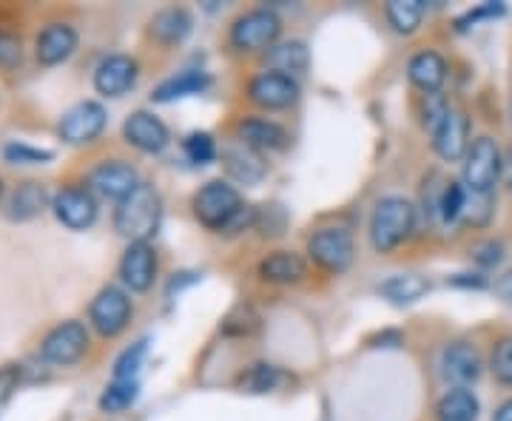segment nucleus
Listing matches in <instances>:
<instances>
[{"instance_id": "21", "label": "nucleus", "mask_w": 512, "mask_h": 421, "mask_svg": "<svg viewBox=\"0 0 512 421\" xmlns=\"http://www.w3.org/2000/svg\"><path fill=\"white\" fill-rule=\"evenodd\" d=\"M77 43H80V35H77L72 23H63V20L49 23V26L40 29V35L35 40L37 63L40 66H60L77 52Z\"/></svg>"}, {"instance_id": "18", "label": "nucleus", "mask_w": 512, "mask_h": 421, "mask_svg": "<svg viewBox=\"0 0 512 421\" xmlns=\"http://www.w3.org/2000/svg\"><path fill=\"white\" fill-rule=\"evenodd\" d=\"M311 274V262L308 257L288 251V248H279L271 251L259 259L256 265V276L265 282V285H276V288H293V285H302Z\"/></svg>"}, {"instance_id": "35", "label": "nucleus", "mask_w": 512, "mask_h": 421, "mask_svg": "<svg viewBox=\"0 0 512 421\" xmlns=\"http://www.w3.org/2000/svg\"><path fill=\"white\" fill-rule=\"evenodd\" d=\"M137 396H140V382H114L111 379V385L100 396V410L109 416H117L137 402Z\"/></svg>"}, {"instance_id": "42", "label": "nucleus", "mask_w": 512, "mask_h": 421, "mask_svg": "<svg viewBox=\"0 0 512 421\" xmlns=\"http://www.w3.org/2000/svg\"><path fill=\"white\" fill-rule=\"evenodd\" d=\"M504 259V245L501 242H495V239H487V242H481L476 245V262L478 265H484V268H493Z\"/></svg>"}, {"instance_id": "22", "label": "nucleus", "mask_w": 512, "mask_h": 421, "mask_svg": "<svg viewBox=\"0 0 512 421\" xmlns=\"http://www.w3.org/2000/svg\"><path fill=\"white\" fill-rule=\"evenodd\" d=\"M191 32H194V15L185 6H165L148 20V37L163 49L183 46Z\"/></svg>"}, {"instance_id": "19", "label": "nucleus", "mask_w": 512, "mask_h": 421, "mask_svg": "<svg viewBox=\"0 0 512 421\" xmlns=\"http://www.w3.org/2000/svg\"><path fill=\"white\" fill-rule=\"evenodd\" d=\"M430 143H433V151L439 154V160H444V163H461L467 157V151H470V143H473L470 140V117H467V111L458 109V106L447 111L444 123L430 137Z\"/></svg>"}, {"instance_id": "6", "label": "nucleus", "mask_w": 512, "mask_h": 421, "mask_svg": "<svg viewBox=\"0 0 512 421\" xmlns=\"http://www.w3.org/2000/svg\"><path fill=\"white\" fill-rule=\"evenodd\" d=\"M305 257L330 276L348 274L356 262V239L342 225H322L305 242Z\"/></svg>"}, {"instance_id": "32", "label": "nucleus", "mask_w": 512, "mask_h": 421, "mask_svg": "<svg viewBox=\"0 0 512 421\" xmlns=\"http://www.w3.org/2000/svg\"><path fill=\"white\" fill-rule=\"evenodd\" d=\"M180 148L191 165H211L220 160V146L211 131H188L180 140Z\"/></svg>"}, {"instance_id": "11", "label": "nucleus", "mask_w": 512, "mask_h": 421, "mask_svg": "<svg viewBox=\"0 0 512 421\" xmlns=\"http://www.w3.org/2000/svg\"><path fill=\"white\" fill-rule=\"evenodd\" d=\"M109 114L106 106L97 100H80L66 111L57 123V134L69 146H92L94 140L106 131Z\"/></svg>"}, {"instance_id": "3", "label": "nucleus", "mask_w": 512, "mask_h": 421, "mask_svg": "<svg viewBox=\"0 0 512 421\" xmlns=\"http://www.w3.org/2000/svg\"><path fill=\"white\" fill-rule=\"evenodd\" d=\"M163 222V194L151 183H140L114 208V231L128 242H151Z\"/></svg>"}, {"instance_id": "28", "label": "nucleus", "mask_w": 512, "mask_h": 421, "mask_svg": "<svg viewBox=\"0 0 512 421\" xmlns=\"http://www.w3.org/2000/svg\"><path fill=\"white\" fill-rule=\"evenodd\" d=\"M427 15V6L421 0H390L384 3V20L387 26L402 37H413L421 29Z\"/></svg>"}, {"instance_id": "46", "label": "nucleus", "mask_w": 512, "mask_h": 421, "mask_svg": "<svg viewBox=\"0 0 512 421\" xmlns=\"http://www.w3.org/2000/svg\"><path fill=\"white\" fill-rule=\"evenodd\" d=\"M507 180H510V185H512V163H507Z\"/></svg>"}, {"instance_id": "26", "label": "nucleus", "mask_w": 512, "mask_h": 421, "mask_svg": "<svg viewBox=\"0 0 512 421\" xmlns=\"http://www.w3.org/2000/svg\"><path fill=\"white\" fill-rule=\"evenodd\" d=\"M478 413L481 402L473 387H450L447 393H441L433 410L436 421H478Z\"/></svg>"}, {"instance_id": "8", "label": "nucleus", "mask_w": 512, "mask_h": 421, "mask_svg": "<svg viewBox=\"0 0 512 421\" xmlns=\"http://www.w3.org/2000/svg\"><path fill=\"white\" fill-rule=\"evenodd\" d=\"M134 319V305H131V296L117 285H106L100 288L97 296L89 305V325H92L103 339H117L123 336Z\"/></svg>"}, {"instance_id": "25", "label": "nucleus", "mask_w": 512, "mask_h": 421, "mask_svg": "<svg viewBox=\"0 0 512 421\" xmlns=\"http://www.w3.org/2000/svg\"><path fill=\"white\" fill-rule=\"evenodd\" d=\"M262 63L268 72L291 74V77H302L311 69V49L305 40H279L274 49H268L262 55Z\"/></svg>"}, {"instance_id": "4", "label": "nucleus", "mask_w": 512, "mask_h": 421, "mask_svg": "<svg viewBox=\"0 0 512 421\" xmlns=\"http://www.w3.org/2000/svg\"><path fill=\"white\" fill-rule=\"evenodd\" d=\"M282 18L271 6L248 9L228 26V49L237 55H265L282 40Z\"/></svg>"}, {"instance_id": "41", "label": "nucleus", "mask_w": 512, "mask_h": 421, "mask_svg": "<svg viewBox=\"0 0 512 421\" xmlns=\"http://www.w3.org/2000/svg\"><path fill=\"white\" fill-rule=\"evenodd\" d=\"M20 57H23L20 37L12 32H0V69H15L20 66Z\"/></svg>"}, {"instance_id": "37", "label": "nucleus", "mask_w": 512, "mask_h": 421, "mask_svg": "<svg viewBox=\"0 0 512 421\" xmlns=\"http://www.w3.org/2000/svg\"><path fill=\"white\" fill-rule=\"evenodd\" d=\"M487 367H490V373H493V379L498 385L512 390V336H501L495 342Z\"/></svg>"}, {"instance_id": "10", "label": "nucleus", "mask_w": 512, "mask_h": 421, "mask_svg": "<svg viewBox=\"0 0 512 421\" xmlns=\"http://www.w3.org/2000/svg\"><path fill=\"white\" fill-rule=\"evenodd\" d=\"M234 140L259 154H282L291 148V131L268 114H242L234 123Z\"/></svg>"}, {"instance_id": "44", "label": "nucleus", "mask_w": 512, "mask_h": 421, "mask_svg": "<svg viewBox=\"0 0 512 421\" xmlns=\"http://www.w3.org/2000/svg\"><path fill=\"white\" fill-rule=\"evenodd\" d=\"M450 282H453V285H458V288H484V285H487V282H484V279H481L478 274H458V276H453Z\"/></svg>"}, {"instance_id": "2", "label": "nucleus", "mask_w": 512, "mask_h": 421, "mask_svg": "<svg viewBox=\"0 0 512 421\" xmlns=\"http://www.w3.org/2000/svg\"><path fill=\"white\" fill-rule=\"evenodd\" d=\"M419 228V205L407 197L390 194L373 205L367 222V239L376 254H393L407 245Z\"/></svg>"}, {"instance_id": "17", "label": "nucleus", "mask_w": 512, "mask_h": 421, "mask_svg": "<svg viewBox=\"0 0 512 421\" xmlns=\"http://www.w3.org/2000/svg\"><path fill=\"white\" fill-rule=\"evenodd\" d=\"M137 185H140V174L126 160H103L100 165H94L89 174V188L94 197L111 202H123Z\"/></svg>"}, {"instance_id": "36", "label": "nucleus", "mask_w": 512, "mask_h": 421, "mask_svg": "<svg viewBox=\"0 0 512 421\" xmlns=\"http://www.w3.org/2000/svg\"><path fill=\"white\" fill-rule=\"evenodd\" d=\"M495 217V194H473L467 191V202H464V214L461 222L473 225V228H487Z\"/></svg>"}, {"instance_id": "38", "label": "nucleus", "mask_w": 512, "mask_h": 421, "mask_svg": "<svg viewBox=\"0 0 512 421\" xmlns=\"http://www.w3.org/2000/svg\"><path fill=\"white\" fill-rule=\"evenodd\" d=\"M453 109L450 103H447V97L444 94H421V103H419V117H421V126L424 131L433 137L436 129H439L441 123H444V117H447V111Z\"/></svg>"}, {"instance_id": "29", "label": "nucleus", "mask_w": 512, "mask_h": 421, "mask_svg": "<svg viewBox=\"0 0 512 421\" xmlns=\"http://www.w3.org/2000/svg\"><path fill=\"white\" fill-rule=\"evenodd\" d=\"M52 205L49 200V191L43 188L40 183H23L18 185V191L12 194V200H9V220H35L37 214H43L46 208Z\"/></svg>"}, {"instance_id": "14", "label": "nucleus", "mask_w": 512, "mask_h": 421, "mask_svg": "<svg viewBox=\"0 0 512 421\" xmlns=\"http://www.w3.org/2000/svg\"><path fill=\"white\" fill-rule=\"evenodd\" d=\"M52 211L60 225H66L69 231H86L97 222V197L92 194L89 185H69L60 188L52 197Z\"/></svg>"}, {"instance_id": "20", "label": "nucleus", "mask_w": 512, "mask_h": 421, "mask_svg": "<svg viewBox=\"0 0 512 421\" xmlns=\"http://www.w3.org/2000/svg\"><path fill=\"white\" fill-rule=\"evenodd\" d=\"M222 168L228 174V183L234 185H259L268 177V163L265 154H259L254 148L242 146L237 140H231L228 146H222L220 151Z\"/></svg>"}, {"instance_id": "15", "label": "nucleus", "mask_w": 512, "mask_h": 421, "mask_svg": "<svg viewBox=\"0 0 512 421\" xmlns=\"http://www.w3.org/2000/svg\"><path fill=\"white\" fill-rule=\"evenodd\" d=\"M137 80H140V63H137V57L123 55V52L103 57L97 63L92 77L94 92L100 94V97H106V100H117V97L128 94L137 86Z\"/></svg>"}, {"instance_id": "39", "label": "nucleus", "mask_w": 512, "mask_h": 421, "mask_svg": "<svg viewBox=\"0 0 512 421\" xmlns=\"http://www.w3.org/2000/svg\"><path fill=\"white\" fill-rule=\"evenodd\" d=\"M3 160L12 165H43L55 160V151L49 148H35L29 143H6L3 146Z\"/></svg>"}, {"instance_id": "7", "label": "nucleus", "mask_w": 512, "mask_h": 421, "mask_svg": "<svg viewBox=\"0 0 512 421\" xmlns=\"http://www.w3.org/2000/svg\"><path fill=\"white\" fill-rule=\"evenodd\" d=\"M245 97L254 109L265 111H291L299 100H302V83L291 77V74L279 72H256L254 77H248L245 83Z\"/></svg>"}, {"instance_id": "48", "label": "nucleus", "mask_w": 512, "mask_h": 421, "mask_svg": "<svg viewBox=\"0 0 512 421\" xmlns=\"http://www.w3.org/2000/svg\"><path fill=\"white\" fill-rule=\"evenodd\" d=\"M510 117H512V106H510Z\"/></svg>"}, {"instance_id": "40", "label": "nucleus", "mask_w": 512, "mask_h": 421, "mask_svg": "<svg viewBox=\"0 0 512 421\" xmlns=\"http://www.w3.org/2000/svg\"><path fill=\"white\" fill-rule=\"evenodd\" d=\"M501 15H507V6H504V3H481V6L470 9V12H464V15L456 20V29L458 32H467V29L478 26V23L501 18Z\"/></svg>"}, {"instance_id": "24", "label": "nucleus", "mask_w": 512, "mask_h": 421, "mask_svg": "<svg viewBox=\"0 0 512 421\" xmlns=\"http://www.w3.org/2000/svg\"><path fill=\"white\" fill-rule=\"evenodd\" d=\"M214 77L205 69H183V72L165 77L163 83L151 92V103H177L185 97H197L211 89Z\"/></svg>"}, {"instance_id": "16", "label": "nucleus", "mask_w": 512, "mask_h": 421, "mask_svg": "<svg viewBox=\"0 0 512 421\" xmlns=\"http://www.w3.org/2000/svg\"><path fill=\"white\" fill-rule=\"evenodd\" d=\"M484 367L487 365L481 359V350L467 339L450 342L441 353V376L450 382V387H473L481 379Z\"/></svg>"}, {"instance_id": "23", "label": "nucleus", "mask_w": 512, "mask_h": 421, "mask_svg": "<svg viewBox=\"0 0 512 421\" xmlns=\"http://www.w3.org/2000/svg\"><path fill=\"white\" fill-rule=\"evenodd\" d=\"M407 80L421 94H439L447 83V60L436 49H421L407 60Z\"/></svg>"}, {"instance_id": "47", "label": "nucleus", "mask_w": 512, "mask_h": 421, "mask_svg": "<svg viewBox=\"0 0 512 421\" xmlns=\"http://www.w3.org/2000/svg\"><path fill=\"white\" fill-rule=\"evenodd\" d=\"M0 197H3V180H0Z\"/></svg>"}, {"instance_id": "33", "label": "nucleus", "mask_w": 512, "mask_h": 421, "mask_svg": "<svg viewBox=\"0 0 512 421\" xmlns=\"http://www.w3.org/2000/svg\"><path fill=\"white\" fill-rule=\"evenodd\" d=\"M262 328V316L251 305H237L234 311L222 319L220 330L231 339H251Z\"/></svg>"}, {"instance_id": "45", "label": "nucleus", "mask_w": 512, "mask_h": 421, "mask_svg": "<svg viewBox=\"0 0 512 421\" xmlns=\"http://www.w3.org/2000/svg\"><path fill=\"white\" fill-rule=\"evenodd\" d=\"M493 421H512V399H507V402H501L495 407Z\"/></svg>"}, {"instance_id": "30", "label": "nucleus", "mask_w": 512, "mask_h": 421, "mask_svg": "<svg viewBox=\"0 0 512 421\" xmlns=\"http://www.w3.org/2000/svg\"><path fill=\"white\" fill-rule=\"evenodd\" d=\"M291 376L282 370L279 365H271V362H254L248 365L237 376V385L245 390V393H274L279 387L285 385Z\"/></svg>"}, {"instance_id": "34", "label": "nucleus", "mask_w": 512, "mask_h": 421, "mask_svg": "<svg viewBox=\"0 0 512 421\" xmlns=\"http://www.w3.org/2000/svg\"><path fill=\"white\" fill-rule=\"evenodd\" d=\"M148 356V339H137L134 345H128L117 362H114V382H140V370L146 365Z\"/></svg>"}, {"instance_id": "43", "label": "nucleus", "mask_w": 512, "mask_h": 421, "mask_svg": "<svg viewBox=\"0 0 512 421\" xmlns=\"http://www.w3.org/2000/svg\"><path fill=\"white\" fill-rule=\"evenodd\" d=\"M20 385V365H6L0 370V404L9 402L12 393L18 390Z\"/></svg>"}, {"instance_id": "1", "label": "nucleus", "mask_w": 512, "mask_h": 421, "mask_svg": "<svg viewBox=\"0 0 512 421\" xmlns=\"http://www.w3.org/2000/svg\"><path fill=\"white\" fill-rule=\"evenodd\" d=\"M191 214L211 234H242L256 225L254 205L242 200L239 188L228 180H208L191 197Z\"/></svg>"}, {"instance_id": "12", "label": "nucleus", "mask_w": 512, "mask_h": 421, "mask_svg": "<svg viewBox=\"0 0 512 421\" xmlns=\"http://www.w3.org/2000/svg\"><path fill=\"white\" fill-rule=\"evenodd\" d=\"M120 282L131 293H148L160 274V257L151 242H128V248L117 265Z\"/></svg>"}, {"instance_id": "13", "label": "nucleus", "mask_w": 512, "mask_h": 421, "mask_svg": "<svg viewBox=\"0 0 512 421\" xmlns=\"http://www.w3.org/2000/svg\"><path fill=\"white\" fill-rule=\"evenodd\" d=\"M123 140L134 151L148 154V157H157L163 154L165 148L171 146V129L165 126L163 117H157L154 111L137 109L131 111L123 123Z\"/></svg>"}, {"instance_id": "9", "label": "nucleus", "mask_w": 512, "mask_h": 421, "mask_svg": "<svg viewBox=\"0 0 512 421\" xmlns=\"http://www.w3.org/2000/svg\"><path fill=\"white\" fill-rule=\"evenodd\" d=\"M89 345H92L89 328L83 322H77V319H69V322L55 325V328L43 336V342H40V359L55 367H72L86 356Z\"/></svg>"}, {"instance_id": "27", "label": "nucleus", "mask_w": 512, "mask_h": 421, "mask_svg": "<svg viewBox=\"0 0 512 421\" xmlns=\"http://www.w3.org/2000/svg\"><path fill=\"white\" fill-rule=\"evenodd\" d=\"M430 293V279L421 274H393L379 285V296L387 299L390 305L404 308V305H416Z\"/></svg>"}, {"instance_id": "5", "label": "nucleus", "mask_w": 512, "mask_h": 421, "mask_svg": "<svg viewBox=\"0 0 512 421\" xmlns=\"http://www.w3.org/2000/svg\"><path fill=\"white\" fill-rule=\"evenodd\" d=\"M504 174H507V163H504V151L498 146V140L490 134H478L470 143L467 157L461 160L464 188L473 194H495Z\"/></svg>"}, {"instance_id": "31", "label": "nucleus", "mask_w": 512, "mask_h": 421, "mask_svg": "<svg viewBox=\"0 0 512 421\" xmlns=\"http://www.w3.org/2000/svg\"><path fill=\"white\" fill-rule=\"evenodd\" d=\"M464 202H467V188L461 180H444V188L439 194V205H436V225H447L453 228L461 222L464 214Z\"/></svg>"}]
</instances>
